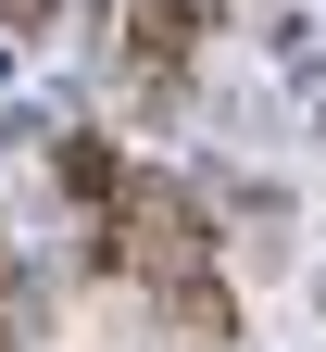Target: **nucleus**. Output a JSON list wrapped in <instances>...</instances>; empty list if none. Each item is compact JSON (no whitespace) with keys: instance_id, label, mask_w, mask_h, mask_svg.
<instances>
[{"instance_id":"4","label":"nucleus","mask_w":326,"mask_h":352,"mask_svg":"<svg viewBox=\"0 0 326 352\" xmlns=\"http://www.w3.org/2000/svg\"><path fill=\"white\" fill-rule=\"evenodd\" d=\"M0 25H51V0H0Z\"/></svg>"},{"instance_id":"3","label":"nucleus","mask_w":326,"mask_h":352,"mask_svg":"<svg viewBox=\"0 0 326 352\" xmlns=\"http://www.w3.org/2000/svg\"><path fill=\"white\" fill-rule=\"evenodd\" d=\"M63 189H75V201H113V189H126V164H113L101 139H63Z\"/></svg>"},{"instance_id":"1","label":"nucleus","mask_w":326,"mask_h":352,"mask_svg":"<svg viewBox=\"0 0 326 352\" xmlns=\"http://www.w3.org/2000/svg\"><path fill=\"white\" fill-rule=\"evenodd\" d=\"M101 264L138 277V289H189L213 264V227H201V201L176 189V176H126V189L101 201Z\"/></svg>"},{"instance_id":"2","label":"nucleus","mask_w":326,"mask_h":352,"mask_svg":"<svg viewBox=\"0 0 326 352\" xmlns=\"http://www.w3.org/2000/svg\"><path fill=\"white\" fill-rule=\"evenodd\" d=\"M126 51L176 76V63L201 51V0H126Z\"/></svg>"}]
</instances>
